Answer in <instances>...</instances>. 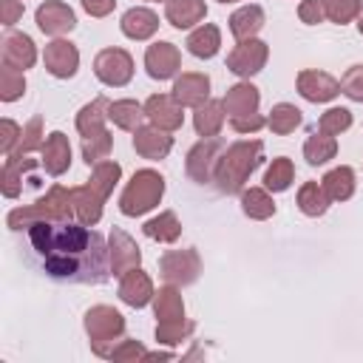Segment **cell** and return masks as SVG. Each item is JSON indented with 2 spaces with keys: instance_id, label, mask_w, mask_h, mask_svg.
<instances>
[{
  "instance_id": "cell-21",
  "label": "cell",
  "mask_w": 363,
  "mask_h": 363,
  "mask_svg": "<svg viewBox=\"0 0 363 363\" xmlns=\"http://www.w3.org/2000/svg\"><path fill=\"white\" fill-rule=\"evenodd\" d=\"M153 295H156V292H153V281H150V275L142 272L139 267L122 275V281H119V298H122L128 306L142 309L147 301H153Z\"/></svg>"
},
{
  "instance_id": "cell-15",
  "label": "cell",
  "mask_w": 363,
  "mask_h": 363,
  "mask_svg": "<svg viewBox=\"0 0 363 363\" xmlns=\"http://www.w3.org/2000/svg\"><path fill=\"white\" fill-rule=\"evenodd\" d=\"M184 105H179L173 99V94H153L147 102H145V116L150 119V125L162 128V130H179L182 122H184V113H182Z\"/></svg>"
},
{
  "instance_id": "cell-1",
  "label": "cell",
  "mask_w": 363,
  "mask_h": 363,
  "mask_svg": "<svg viewBox=\"0 0 363 363\" xmlns=\"http://www.w3.org/2000/svg\"><path fill=\"white\" fill-rule=\"evenodd\" d=\"M28 241L51 278L74 284H102L111 269L105 238L82 221H34Z\"/></svg>"
},
{
  "instance_id": "cell-16",
  "label": "cell",
  "mask_w": 363,
  "mask_h": 363,
  "mask_svg": "<svg viewBox=\"0 0 363 363\" xmlns=\"http://www.w3.org/2000/svg\"><path fill=\"white\" fill-rule=\"evenodd\" d=\"M37 26L43 34H51V37H60V34H68L74 26H77V17L71 11V6L60 3V0H45L40 9H37Z\"/></svg>"
},
{
  "instance_id": "cell-33",
  "label": "cell",
  "mask_w": 363,
  "mask_h": 363,
  "mask_svg": "<svg viewBox=\"0 0 363 363\" xmlns=\"http://www.w3.org/2000/svg\"><path fill=\"white\" fill-rule=\"evenodd\" d=\"M145 235L147 238H153V241H162V244H173L179 235H182V224H179V218H176V213L173 210H164V213H159L156 218H150V221H145Z\"/></svg>"
},
{
  "instance_id": "cell-11",
  "label": "cell",
  "mask_w": 363,
  "mask_h": 363,
  "mask_svg": "<svg viewBox=\"0 0 363 363\" xmlns=\"http://www.w3.org/2000/svg\"><path fill=\"white\" fill-rule=\"evenodd\" d=\"M108 258H111V272L113 275H125V272H130L142 264V252H139L136 241L119 227H113V233L108 238Z\"/></svg>"
},
{
  "instance_id": "cell-31",
  "label": "cell",
  "mask_w": 363,
  "mask_h": 363,
  "mask_svg": "<svg viewBox=\"0 0 363 363\" xmlns=\"http://www.w3.org/2000/svg\"><path fill=\"white\" fill-rule=\"evenodd\" d=\"M320 184H323L329 201H346V199H352V193H354V170L346 167V164H340V167L329 170V173L320 179Z\"/></svg>"
},
{
  "instance_id": "cell-17",
  "label": "cell",
  "mask_w": 363,
  "mask_h": 363,
  "mask_svg": "<svg viewBox=\"0 0 363 363\" xmlns=\"http://www.w3.org/2000/svg\"><path fill=\"white\" fill-rule=\"evenodd\" d=\"M298 94L309 102H329L340 94V82L326 71H301L298 74Z\"/></svg>"
},
{
  "instance_id": "cell-5",
  "label": "cell",
  "mask_w": 363,
  "mask_h": 363,
  "mask_svg": "<svg viewBox=\"0 0 363 363\" xmlns=\"http://www.w3.org/2000/svg\"><path fill=\"white\" fill-rule=\"evenodd\" d=\"M162 196H164V179L156 170L145 167V170H136L133 179L125 184V190L119 196V210L125 216L136 218V216H145L147 210H153L162 201Z\"/></svg>"
},
{
  "instance_id": "cell-7",
  "label": "cell",
  "mask_w": 363,
  "mask_h": 363,
  "mask_svg": "<svg viewBox=\"0 0 363 363\" xmlns=\"http://www.w3.org/2000/svg\"><path fill=\"white\" fill-rule=\"evenodd\" d=\"M224 153V142L218 136H204L201 142H196L187 153V176L199 184H207L216 179V167H218V159Z\"/></svg>"
},
{
  "instance_id": "cell-19",
  "label": "cell",
  "mask_w": 363,
  "mask_h": 363,
  "mask_svg": "<svg viewBox=\"0 0 363 363\" xmlns=\"http://www.w3.org/2000/svg\"><path fill=\"white\" fill-rule=\"evenodd\" d=\"M133 147L145 159H164L173 147V136H170V130H162L156 125L139 128V130H133Z\"/></svg>"
},
{
  "instance_id": "cell-35",
  "label": "cell",
  "mask_w": 363,
  "mask_h": 363,
  "mask_svg": "<svg viewBox=\"0 0 363 363\" xmlns=\"http://www.w3.org/2000/svg\"><path fill=\"white\" fill-rule=\"evenodd\" d=\"M298 207H301L303 216H312V218L323 216L326 207H329V196H326L323 184H318V182L301 184V190H298Z\"/></svg>"
},
{
  "instance_id": "cell-4",
  "label": "cell",
  "mask_w": 363,
  "mask_h": 363,
  "mask_svg": "<svg viewBox=\"0 0 363 363\" xmlns=\"http://www.w3.org/2000/svg\"><path fill=\"white\" fill-rule=\"evenodd\" d=\"M77 218L74 210V187H60L54 184L40 201L28 207H17L9 213V227L11 230H28L34 221H71Z\"/></svg>"
},
{
  "instance_id": "cell-3",
  "label": "cell",
  "mask_w": 363,
  "mask_h": 363,
  "mask_svg": "<svg viewBox=\"0 0 363 363\" xmlns=\"http://www.w3.org/2000/svg\"><path fill=\"white\" fill-rule=\"evenodd\" d=\"M261 153H264V142L261 139H247V142H235L230 147H224L218 167H216V184L221 193H241L250 173L261 164Z\"/></svg>"
},
{
  "instance_id": "cell-18",
  "label": "cell",
  "mask_w": 363,
  "mask_h": 363,
  "mask_svg": "<svg viewBox=\"0 0 363 363\" xmlns=\"http://www.w3.org/2000/svg\"><path fill=\"white\" fill-rule=\"evenodd\" d=\"M173 99L184 108H199L210 99V77L207 74H196L187 71L182 77H176L173 82Z\"/></svg>"
},
{
  "instance_id": "cell-44",
  "label": "cell",
  "mask_w": 363,
  "mask_h": 363,
  "mask_svg": "<svg viewBox=\"0 0 363 363\" xmlns=\"http://www.w3.org/2000/svg\"><path fill=\"white\" fill-rule=\"evenodd\" d=\"M323 9H326V17L332 23H352L360 9H363V0H323Z\"/></svg>"
},
{
  "instance_id": "cell-48",
  "label": "cell",
  "mask_w": 363,
  "mask_h": 363,
  "mask_svg": "<svg viewBox=\"0 0 363 363\" xmlns=\"http://www.w3.org/2000/svg\"><path fill=\"white\" fill-rule=\"evenodd\" d=\"M20 136H23V128H20V125H14L11 119H3V122H0V150H3L6 156L14 150V145L20 142Z\"/></svg>"
},
{
  "instance_id": "cell-13",
  "label": "cell",
  "mask_w": 363,
  "mask_h": 363,
  "mask_svg": "<svg viewBox=\"0 0 363 363\" xmlns=\"http://www.w3.org/2000/svg\"><path fill=\"white\" fill-rule=\"evenodd\" d=\"M0 60L3 65L9 68H17V71H26L37 62V48L31 43L28 34H20V31H9L3 40H0Z\"/></svg>"
},
{
  "instance_id": "cell-55",
  "label": "cell",
  "mask_w": 363,
  "mask_h": 363,
  "mask_svg": "<svg viewBox=\"0 0 363 363\" xmlns=\"http://www.w3.org/2000/svg\"><path fill=\"white\" fill-rule=\"evenodd\" d=\"M164 3H167V0H164Z\"/></svg>"
},
{
  "instance_id": "cell-36",
  "label": "cell",
  "mask_w": 363,
  "mask_h": 363,
  "mask_svg": "<svg viewBox=\"0 0 363 363\" xmlns=\"http://www.w3.org/2000/svg\"><path fill=\"white\" fill-rule=\"evenodd\" d=\"M335 153H337V142L329 133H320L318 130V133H312L303 142V159L309 164H326L329 159H335Z\"/></svg>"
},
{
  "instance_id": "cell-23",
  "label": "cell",
  "mask_w": 363,
  "mask_h": 363,
  "mask_svg": "<svg viewBox=\"0 0 363 363\" xmlns=\"http://www.w3.org/2000/svg\"><path fill=\"white\" fill-rule=\"evenodd\" d=\"M164 17L173 28H190L207 17V6L204 0H167Z\"/></svg>"
},
{
  "instance_id": "cell-46",
  "label": "cell",
  "mask_w": 363,
  "mask_h": 363,
  "mask_svg": "<svg viewBox=\"0 0 363 363\" xmlns=\"http://www.w3.org/2000/svg\"><path fill=\"white\" fill-rule=\"evenodd\" d=\"M145 346L139 343V340H122L113 352H111V360H116V363H136V360H145Z\"/></svg>"
},
{
  "instance_id": "cell-50",
  "label": "cell",
  "mask_w": 363,
  "mask_h": 363,
  "mask_svg": "<svg viewBox=\"0 0 363 363\" xmlns=\"http://www.w3.org/2000/svg\"><path fill=\"white\" fill-rule=\"evenodd\" d=\"M23 17V3L20 0H0V23L14 26Z\"/></svg>"
},
{
  "instance_id": "cell-28",
  "label": "cell",
  "mask_w": 363,
  "mask_h": 363,
  "mask_svg": "<svg viewBox=\"0 0 363 363\" xmlns=\"http://www.w3.org/2000/svg\"><path fill=\"white\" fill-rule=\"evenodd\" d=\"M34 162L26 159V156H6V164H3V173H0V187H3V196L6 199H17L20 190H23V173L31 170Z\"/></svg>"
},
{
  "instance_id": "cell-49",
  "label": "cell",
  "mask_w": 363,
  "mask_h": 363,
  "mask_svg": "<svg viewBox=\"0 0 363 363\" xmlns=\"http://www.w3.org/2000/svg\"><path fill=\"white\" fill-rule=\"evenodd\" d=\"M230 125H233V130H238V133H255V130H261V128L267 125V119H264L261 113H244V116H233Z\"/></svg>"
},
{
  "instance_id": "cell-54",
  "label": "cell",
  "mask_w": 363,
  "mask_h": 363,
  "mask_svg": "<svg viewBox=\"0 0 363 363\" xmlns=\"http://www.w3.org/2000/svg\"><path fill=\"white\" fill-rule=\"evenodd\" d=\"M218 3H235V0H218Z\"/></svg>"
},
{
  "instance_id": "cell-42",
  "label": "cell",
  "mask_w": 363,
  "mask_h": 363,
  "mask_svg": "<svg viewBox=\"0 0 363 363\" xmlns=\"http://www.w3.org/2000/svg\"><path fill=\"white\" fill-rule=\"evenodd\" d=\"M43 119L40 116H34L26 128H23V136H20V142H17V147L9 153V156H28L31 150H37V147H43Z\"/></svg>"
},
{
  "instance_id": "cell-39",
  "label": "cell",
  "mask_w": 363,
  "mask_h": 363,
  "mask_svg": "<svg viewBox=\"0 0 363 363\" xmlns=\"http://www.w3.org/2000/svg\"><path fill=\"white\" fill-rule=\"evenodd\" d=\"M111 145H113V139H111L108 130H99L94 136H82V159H85V164L94 167L102 159H108L111 156Z\"/></svg>"
},
{
  "instance_id": "cell-9",
  "label": "cell",
  "mask_w": 363,
  "mask_h": 363,
  "mask_svg": "<svg viewBox=\"0 0 363 363\" xmlns=\"http://www.w3.org/2000/svg\"><path fill=\"white\" fill-rule=\"evenodd\" d=\"M94 74L111 88H122L133 77V60L125 48H102L94 60Z\"/></svg>"
},
{
  "instance_id": "cell-41",
  "label": "cell",
  "mask_w": 363,
  "mask_h": 363,
  "mask_svg": "<svg viewBox=\"0 0 363 363\" xmlns=\"http://www.w3.org/2000/svg\"><path fill=\"white\" fill-rule=\"evenodd\" d=\"M23 91H26L23 71L3 65V68H0V99H3V102H14V99L23 96Z\"/></svg>"
},
{
  "instance_id": "cell-51",
  "label": "cell",
  "mask_w": 363,
  "mask_h": 363,
  "mask_svg": "<svg viewBox=\"0 0 363 363\" xmlns=\"http://www.w3.org/2000/svg\"><path fill=\"white\" fill-rule=\"evenodd\" d=\"M116 0H82V9L91 14V17H108L113 11Z\"/></svg>"
},
{
  "instance_id": "cell-45",
  "label": "cell",
  "mask_w": 363,
  "mask_h": 363,
  "mask_svg": "<svg viewBox=\"0 0 363 363\" xmlns=\"http://www.w3.org/2000/svg\"><path fill=\"white\" fill-rule=\"evenodd\" d=\"M340 94L354 102H363V65H352L340 79Z\"/></svg>"
},
{
  "instance_id": "cell-47",
  "label": "cell",
  "mask_w": 363,
  "mask_h": 363,
  "mask_svg": "<svg viewBox=\"0 0 363 363\" xmlns=\"http://www.w3.org/2000/svg\"><path fill=\"white\" fill-rule=\"evenodd\" d=\"M298 17L306 23V26H318L326 20V9H323V0H303L298 6Z\"/></svg>"
},
{
  "instance_id": "cell-22",
  "label": "cell",
  "mask_w": 363,
  "mask_h": 363,
  "mask_svg": "<svg viewBox=\"0 0 363 363\" xmlns=\"http://www.w3.org/2000/svg\"><path fill=\"white\" fill-rule=\"evenodd\" d=\"M224 111L230 116H244V113H258V102H261V94L252 82H235L233 88H227L224 94Z\"/></svg>"
},
{
  "instance_id": "cell-29",
  "label": "cell",
  "mask_w": 363,
  "mask_h": 363,
  "mask_svg": "<svg viewBox=\"0 0 363 363\" xmlns=\"http://www.w3.org/2000/svg\"><path fill=\"white\" fill-rule=\"evenodd\" d=\"M142 116H145V105H139L136 99H116L108 105V119L122 130H139Z\"/></svg>"
},
{
  "instance_id": "cell-38",
  "label": "cell",
  "mask_w": 363,
  "mask_h": 363,
  "mask_svg": "<svg viewBox=\"0 0 363 363\" xmlns=\"http://www.w3.org/2000/svg\"><path fill=\"white\" fill-rule=\"evenodd\" d=\"M292 179H295L292 162H289L286 156H278V159H272V164H269L267 173H264V187L272 190V193H284V190L292 184Z\"/></svg>"
},
{
  "instance_id": "cell-2",
  "label": "cell",
  "mask_w": 363,
  "mask_h": 363,
  "mask_svg": "<svg viewBox=\"0 0 363 363\" xmlns=\"http://www.w3.org/2000/svg\"><path fill=\"white\" fill-rule=\"evenodd\" d=\"M122 167L111 159H102L99 164H94L91 179L82 187H74V210H77V221L94 227L102 218V204L108 201L113 184L119 182Z\"/></svg>"
},
{
  "instance_id": "cell-53",
  "label": "cell",
  "mask_w": 363,
  "mask_h": 363,
  "mask_svg": "<svg viewBox=\"0 0 363 363\" xmlns=\"http://www.w3.org/2000/svg\"><path fill=\"white\" fill-rule=\"evenodd\" d=\"M357 31L363 34V9H360V14H357Z\"/></svg>"
},
{
  "instance_id": "cell-30",
  "label": "cell",
  "mask_w": 363,
  "mask_h": 363,
  "mask_svg": "<svg viewBox=\"0 0 363 363\" xmlns=\"http://www.w3.org/2000/svg\"><path fill=\"white\" fill-rule=\"evenodd\" d=\"M224 125V102H216V99H207L204 105L196 108L193 113V128L199 136H218Z\"/></svg>"
},
{
  "instance_id": "cell-32",
  "label": "cell",
  "mask_w": 363,
  "mask_h": 363,
  "mask_svg": "<svg viewBox=\"0 0 363 363\" xmlns=\"http://www.w3.org/2000/svg\"><path fill=\"white\" fill-rule=\"evenodd\" d=\"M153 312L159 318V323H167V320H182L184 318V301L179 295V289L170 284V286H162L156 295H153Z\"/></svg>"
},
{
  "instance_id": "cell-43",
  "label": "cell",
  "mask_w": 363,
  "mask_h": 363,
  "mask_svg": "<svg viewBox=\"0 0 363 363\" xmlns=\"http://www.w3.org/2000/svg\"><path fill=\"white\" fill-rule=\"evenodd\" d=\"M349 128H352V111L349 108H329L318 122V130L329 133V136H337V133H343Z\"/></svg>"
},
{
  "instance_id": "cell-26",
  "label": "cell",
  "mask_w": 363,
  "mask_h": 363,
  "mask_svg": "<svg viewBox=\"0 0 363 363\" xmlns=\"http://www.w3.org/2000/svg\"><path fill=\"white\" fill-rule=\"evenodd\" d=\"M264 28V9L261 6H241L230 14V31L235 40H250Z\"/></svg>"
},
{
  "instance_id": "cell-40",
  "label": "cell",
  "mask_w": 363,
  "mask_h": 363,
  "mask_svg": "<svg viewBox=\"0 0 363 363\" xmlns=\"http://www.w3.org/2000/svg\"><path fill=\"white\" fill-rule=\"evenodd\" d=\"M193 329H196L193 320H184V318L182 320H167V323H159L156 326V340L164 343V346H176L182 340H187L193 335Z\"/></svg>"
},
{
  "instance_id": "cell-14",
  "label": "cell",
  "mask_w": 363,
  "mask_h": 363,
  "mask_svg": "<svg viewBox=\"0 0 363 363\" xmlns=\"http://www.w3.org/2000/svg\"><path fill=\"white\" fill-rule=\"evenodd\" d=\"M145 68L153 79H170L182 68V54L173 43H153L145 51Z\"/></svg>"
},
{
  "instance_id": "cell-20",
  "label": "cell",
  "mask_w": 363,
  "mask_h": 363,
  "mask_svg": "<svg viewBox=\"0 0 363 363\" xmlns=\"http://www.w3.org/2000/svg\"><path fill=\"white\" fill-rule=\"evenodd\" d=\"M40 153H43V167L51 176H62L71 167V145H68V136L60 133V130H54V133L45 136Z\"/></svg>"
},
{
  "instance_id": "cell-24",
  "label": "cell",
  "mask_w": 363,
  "mask_h": 363,
  "mask_svg": "<svg viewBox=\"0 0 363 363\" xmlns=\"http://www.w3.org/2000/svg\"><path fill=\"white\" fill-rule=\"evenodd\" d=\"M122 34L130 37V40H147L156 34L159 28V17L150 11V9H128L122 14Z\"/></svg>"
},
{
  "instance_id": "cell-6",
  "label": "cell",
  "mask_w": 363,
  "mask_h": 363,
  "mask_svg": "<svg viewBox=\"0 0 363 363\" xmlns=\"http://www.w3.org/2000/svg\"><path fill=\"white\" fill-rule=\"evenodd\" d=\"M85 332L91 337V349L99 357H111V352L122 343L125 318L113 306H91L85 312Z\"/></svg>"
},
{
  "instance_id": "cell-10",
  "label": "cell",
  "mask_w": 363,
  "mask_h": 363,
  "mask_svg": "<svg viewBox=\"0 0 363 363\" xmlns=\"http://www.w3.org/2000/svg\"><path fill=\"white\" fill-rule=\"evenodd\" d=\"M267 57H269V48H267L264 40H255V37L238 40V45L227 57V71H233L235 77H244L247 79V77L258 74L267 65Z\"/></svg>"
},
{
  "instance_id": "cell-52",
  "label": "cell",
  "mask_w": 363,
  "mask_h": 363,
  "mask_svg": "<svg viewBox=\"0 0 363 363\" xmlns=\"http://www.w3.org/2000/svg\"><path fill=\"white\" fill-rule=\"evenodd\" d=\"M170 357H173L170 352H147L145 354V360H170Z\"/></svg>"
},
{
  "instance_id": "cell-8",
  "label": "cell",
  "mask_w": 363,
  "mask_h": 363,
  "mask_svg": "<svg viewBox=\"0 0 363 363\" xmlns=\"http://www.w3.org/2000/svg\"><path fill=\"white\" fill-rule=\"evenodd\" d=\"M159 272L167 284L173 286H187L199 278L201 272V258L199 252L190 247V250H170L159 258Z\"/></svg>"
},
{
  "instance_id": "cell-27",
  "label": "cell",
  "mask_w": 363,
  "mask_h": 363,
  "mask_svg": "<svg viewBox=\"0 0 363 363\" xmlns=\"http://www.w3.org/2000/svg\"><path fill=\"white\" fill-rule=\"evenodd\" d=\"M108 105H111V99H105V96H96V99H91L88 105H82L79 113H77V130H79L82 136H94V133L105 130Z\"/></svg>"
},
{
  "instance_id": "cell-37",
  "label": "cell",
  "mask_w": 363,
  "mask_h": 363,
  "mask_svg": "<svg viewBox=\"0 0 363 363\" xmlns=\"http://www.w3.org/2000/svg\"><path fill=\"white\" fill-rule=\"evenodd\" d=\"M301 122H303L301 111H298L295 105H289V102H278V105L269 111V119H267L269 130H272V133H278V136L292 133V130H295Z\"/></svg>"
},
{
  "instance_id": "cell-12",
  "label": "cell",
  "mask_w": 363,
  "mask_h": 363,
  "mask_svg": "<svg viewBox=\"0 0 363 363\" xmlns=\"http://www.w3.org/2000/svg\"><path fill=\"white\" fill-rule=\"evenodd\" d=\"M43 62H45V68H48L51 77L68 79V77H74L77 68H79V51H77V45L68 43V40H54V43L45 45Z\"/></svg>"
},
{
  "instance_id": "cell-34",
  "label": "cell",
  "mask_w": 363,
  "mask_h": 363,
  "mask_svg": "<svg viewBox=\"0 0 363 363\" xmlns=\"http://www.w3.org/2000/svg\"><path fill=\"white\" fill-rule=\"evenodd\" d=\"M241 210H244V216H250L255 221H264L275 213V201L267 190L250 187V190H241Z\"/></svg>"
},
{
  "instance_id": "cell-25",
  "label": "cell",
  "mask_w": 363,
  "mask_h": 363,
  "mask_svg": "<svg viewBox=\"0 0 363 363\" xmlns=\"http://www.w3.org/2000/svg\"><path fill=\"white\" fill-rule=\"evenodd\" d=\"M184 45H187V51H190L193 57L210 60V57H216L218 48H221V31H218V26L204 23V26H199L196 31H190V37H187Z\"/></svg>"
}]
</instances>
